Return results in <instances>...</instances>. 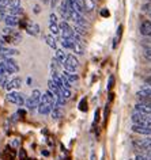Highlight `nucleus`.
Masks as SVG:
<instances>
[{
    "mask_svg": "<svg viewBox=\"0 0 151 160\" xmlns=\"http://www.w3.org/2000/svg\"><path fill=\"white\" fill-rule=\"evenodd\" d=\"M55 105H56V95L52 94L49 90H48L41 97V102H39V106H38V113L41 115L50 114Z\"/></svg>",
    "mask_w": 151,
    "mask_h": 160,
    "instance_id": "nucleus-1",
    "label": "nucleus"
},
{
    "mask_svg": "<svg viewBox=\"0 0 151 160\" xmlns=\"http://www.w3.org/2000/svg\"><path fill=\"white\" fill-rule=\"evenodd\" d=\"M2 38L6 45H18L22 42V34L14 27H4L2 30Z\"/></svg>",
    "mask_w": 151,
    "mask_h": 160,
    "instance_id": "nucleus-2",
    "label": "nucleus"
},
{
    "mask_svg": "<svg viewBox=\"0 0 151 160\" xmlns=\"http://www.w3.org/2000/svg\"><path fill=\"white\" fill-rule=\"evenodd\" d=\"M41 97H42L41 91H39V90H34L33 92H31V95H30V97L26 99V102H25L26 107H27V109H29V110L38 109V106H39V102H41Z\"/></svg>",
    "mask_w": 151,
    "mask_h": 160,
    "instance_id": "nucleus-3",
    "label": "nucleus"
},
{
    "mask_svg": "<svg viewBox=\"0 0 151 160\" xmlns=\"http://www.w3.org/2000/svg\"><path fill=\"white\" fill-rule=\"evenodd\" d=\"M6 99L10 103H14V105H17V106H23V105H25V102H26L23 94L18 92V91H10V92L7 94Z\"/></svg>",
    "mask_w": 151,
    "mask_h": 160,
    "instance_id": "nucleus-4",
    "label": "nucleus"
},
{
    "mask_svg": "<svg viewBox=\"0 0 151 160\" xmlns=\"http://www.w3.org/2000/svg\"><path fill=\"white\" fill-rule=\"evenodd\" d=\"M63 67H64V71L75 72L79 67V61L74 54H67V58H65V61L63 62Z\"/></svg>",
    "mask_w": 151,
    "mask_h": 160,
    "instance_id": "nucleus-5",
    "label": "nucleus"
},
{
    "mask_svg": "<svg viewBox=\"0 0 151 160\" xmlns=\"http://www.w3.org/2000/svg\"><path fill=\"white\" fill-rule=\"evenodd\" d=\"M59 27H60V34L63 35V38H72L75 37V31L74 29L70 26V23L67 21H61L59 22Z\"/></svg>",
    "mask_w": 151,
    "mask_h": 160,
    "instance_id": "nucleus-6",
    "label": "nucleus"
},
{
    "mask_svg": "<svg viewBox=\"0 0 151 160\" xmlns=\"http://www.w3.org/2000/svg\"><path fill=\"white\" fill-rule=\"evenodd\" d=\"M19 52L14 48H10V46H2L0 48V57L2 58H13L14 56H18Z\"/></svg>",
    "mask_w": 151,
    "mask_h": 160,
    "instance_id": "nucleus-7",
    "label": "nucleus"
},
{
    "mask_svg": "<svg viewBox=\"0 0 151 160\" xmlns=\"http://www.w3.org/2000/svg\"><path fill=\"white\" fill-rule=\"evenodd\" d=\"M131 129H132V132H135V133L151 136V126H148V125H140V123H133Z\"/></svg>",
    "mask_w": 151,
    "mask_h": 160,
    "instance_id": "nucleus-8",
    "label": "nucleus"
},
{
    "mask_svg": "<svg viewBox=\"0 0 151 160\" xmlns=\"http://www.w3.org/2000/svg\"><path fill=\"white\" fill-rule=\"evenodd\" d=\"M25 30H26V33L27 34H30V35H38L39 34V31H41V29H39V25L38 23H35V22H26V25H25Z\"/></svg>",
    "mask_w": 151,
    "mask_h": 160,
    "instance_id": "nucleus-9",
    "label": "nucleus"
},
{
    "mask_svg": "<svg viewBox=\"0 0 151 160\" xmlns=\"http://www.w3.org/2000/svg\"><path fill=\"white\" fill-rule=\"evenodd\" d=\"M3 62H4V65L7 67L10 75L19 72V65H18V62L15 61V60H13V58H3Z\"/></svg>",
    "mask_w": 151,
    "mask_h": 160,
    "instance_id": "nucleus-10",
    "label": "nucleus"
},
{
    "mask_svg": "<svg viewBox=\"0 0 151 160\" xmlns=\"http://www.w3.org/2000/svg\"><path fill=\"white\" fill-rule=\"evenodd\" d=\"M21 86H22V79L21 78H14V79L10 80V83L7 84L6 88L8 91H17V90L21 88Z\"/></svg>",
    "mask_w": 151,
    "mask_h": 160,
    "instance_id": "nucleus-11",
    "label": "nucleus"
},
{
    "mask_svg": "<svg viewBox=\"0 0 151 160\" xmlns=\"http://www.w3.org/2000/svg\"><path fill=\"white\" fill-rule=\"evenodd\" d=\"M4 23L7 27H15L21 23V21H19V17H15V15H6Z\"/></svg>",
    "mask_w": 151,
    "mask_h": 160,
    "instance_id": "nucleus-12",
    "label": "nucleus"
},
{
    "mask_svg": "<svg viewBox=\"0 0 151 160\" xmlns=\"http://www.w3.org/2000/svg\"><path fill=\"white\" fill-rule=\"evenodd\" d=\"M135 110L139 111V113H143V114H151V103L150 105H144V103H136L135 105Z\"/></svg>",
    "mask_w": 151,
    "mask_h": 160,
    "instance_id": "nucleus-13",
    "label": "nucleus"
},
{
    "mask_svg": "<svg viewBox=\"0 0 151 160\" xmlns=\"http://www.w3.org/2000/svg\"><path fill=\"white\" fill-rule=\"evenodd\" d=\"M61 75L64 76V78L68 80V82L72 84V83H75V82H78V79H79V76L75 73V72H68V71H63L61 72Z\"/></svg>",
    "mask_w": 151,
    "mask_h": 160,
    "instance_id": "nucleus-14",
    "label": "nucleus"
},
{
    "mask_svg": "<svg viewBox=\"0 0 151 160\" xmlns=\"http://www.w3.org/2000/svg\"><path fill=\"white\" fill-rule=\"evenodd\" d=\"M75 39L72 38H63L61 39V46L64 48V49H68V50H72L74 46H75Z\"/></svg>",
    "mask_w": 151,
    "mask_h": 160,
    "instance_id": "nucleus-15",
    "label": "nucleus"
},
{
    "mask_svg": "<svg viewBox=\"0 0 151 160\" xmlns=\"http://www.w3.org/2000/svg\"><path fill=\"white\" fill-rule=\"evenodd\" d=\"M140 33L143 35H151V21H146L140 26Z\"/></svg>",
    "mask_w": 151,
    "mask_h": 160,
    "instance_id": "nucleus-16",
    "label": "nucleus"
},
{
    "mask_svg": "<svg viewBox=\"0 0 151 160\" xmlns=\"http://www.w3.org/2000/svg\"><path fill=\"white\" fill-rule=\"evenodd\" d=\"M48 90H49V91H50V92H52V94H55V95H56V97H57L59 94H60V88H59V86H57L56 83L53 82L52 79H50L49 82H48Z\"/></svg>",
    "mask_w": 151,
    "mask_h": 160,
    "instance_id": "nucleus-17",
    "label": "nucleus"
},
{
    "mask_svg": "<svg viewBox=\"0 0 151 160\" xmlns=\"http://www.w3.org/2000/svg\"><path fill=\"white\" fill-rule=\"evenodd\" d=\"M44 38H45V42H46V45H48V46H50V48H52V49H55V50L57 49L56 39H55V37H53L52 34H48V35H45Z\"/></svg>",
    "mask_w": 151,
    "mask_h": 160,
    "instance_id": "nucleus-18",
    "label": "nucleus"
},
{
    "mask_svg": "<svg viewBox=\"0 0 151 160\" xmlns=\"http://www.w3.org/2000/svg\"><path fill=\"white\" fill-rule=\"evenodd\" d=\"M55 58L59 62L63 65V62L65 61V58H67V53L63 49H56V53H55Z\"/></svg>",
    "mask_w": 151,
    "mask_h": 160,
    "instance_id": "nucleus-19",
    "label": "nucleus"
},
{
    "mask_svg": "<svg viewBox=\"0 0 151 160\" xmlns=\"http://www.w3.org/2000/svg\"><path fill=\"white\" fill-rule=\"evenodd\" d=\"M50 115H52V118L53 119H59L63 115V110H61V107H57V106H55L53 107V110H52V113H50Z\"/></svg>",
    "mask_w": 151,
    "mask_h": 160,
    "instance_id": "nucleus-20",
    "label": "nucleus"
},
{
    "mask_svg": "<svg viewBox=\"0 0 151 160\" xmlns=\"http://www.w3.org/2000/svg\"><path fill=\"white\" fill-rule=\"evenodd\" d=\"M72 52H75L76 54H79V56H82L83 53H85V48H83V45L81 42H75V46H74V49H72Z\"/></svg>",
    "mask_w": 151,
    "mask_h": 160,
    "instance_id": "nucleus-21",
    "label": "nucleus"
},
{
    "mask_svg": "<svg viewBox=\"0 0 151 160\" xmlns=\"http://www.w3.org/2000/svg\"><path fill=\"white\" fill-rule=\"evenodd\" d=\"M49 30L52 35H57L60 34V27H59V23H49Z\"/></svg>",
    "mask_w": 151,
    "mask_h": 160,
    "instance_id": "nucleus-22",
    "label": "nucleus"
},
{
    "mask_svg": "<svg viewBox=\"0 0 151 160\" xmlns=\"http://www.w3.org/2000/svg\"><path fill=\"white\" fill-rule=\"evenodd\" d=\"M74 31H75V34H78V35H85L86 34V30H85V27H82V26H78V25H75L74 27Z\"/></svg>",
    "mask_w": 151,
    "mask_h": 160,
    "instance_id": "nucleus-23",
    "label": "nucleus"
},
{
    "mask_svg": "<svg viewBox=\"0 0 151 160\" xmlns=\"http://www.w3.org/2000/svg\"><path fill=\"white\" fill-rule=\"evenodd\" d=\"M10 75V72L8 69H7V67L4 65V62H0V76H8Z\"/></svg>",
    "mask_w": 151,
    "mask_h": 160,
    "instance_id": "nucleus-24",
    "label": "nucleus"
},
{
    "mask_svg": "<svg viewBox=\"0 0 151 160\" xmlns=\"http://www.w3.org/2000/svg\"><path fill=\"white\" fill-rule=\"evenodd\" d=\"M60 95L61 97H64L67 101L71 98V90H68V88H60Z\"/></svg>",
    "mask_w": 151,
    "mask_h": 160,
    "instance_id": "nucleus-25",
    "label": "nucleus"
},
{
    "mask_svg": "<svg viewBox=\"0 0 151 160\" xmlns=\"http://www.w3.org/2000/svg\"><path fill=\"white\" fill-rule=\"evenodd\" d=\"M79 110L81 111H87V101L86 98H83L81 102H79Z\"/></svg>",
    "mask_w": 151,
    "mask_h": 160,
    "instance_id": "nucleus-26",
    "label": "nucleus"
},
{
    "mask_svg": "<svg viewBox=\"0 0 151 160\" xmlns=\"http://www.w3.org/2000/svg\"><path fill=\"white\" fill-rule=\"evenodd\" d=\"M10 83V80L7 76H0V86L2 87H7V84Z\"/></svg>",
    "mask_w": 151,
    "mask_h": 160,
    "instance_id": "nucleus-27",
    "label": "nucleus"
},
{
    "mask_svg": "<svg viewBox=\"0 0 151 160\" xmlns=\"http://www.w3.org/2000/svg\"><path fill=\"white\" fill-rule=\"evenodd\" d=\"M113 86H114V76L110 75V76H109V83H108V90H109V91H112Z\"/></svg>",
    "mask_w": 151,
    "mask_h": 160,
    "instance_id": "nucleus-28",
    "label": "nucleus"
},
{
    "mask_svg": "<svg viewBox=\"0 0 151 160\" xmlns=\"http://www.w3.org/2000/svg\"><path fill=\"white\" fill-rule=\"evenodd\" d=\"M19 160H27V155H26V151L25 149H21L19 151Z\"/></svg>",
    "mask_w": 151,
    "mask_h": 160,
    "instance_id": "nucleus-29",
    "label": "nucleus"
},
{
    "mask_svg": "<svg viewBox=\"0 0 151 160\" xmlns=\"http://www.w3.org/2000/svg\"><path fill=\"white\" fill-rule=\"evenodd\" d=\"M49 23H59L56 14H50L49 15Z\"/></svg>",
    "mask_w": 151,
    "mask_h": 160,
    "instance_id": "nucleus-30",
    "label": "nucleus"
},
{
    "mask_svg": "<svg viewBox=\"0 0 151 160\" xmlns=\"http://www.w3.org/2000/svg\"><path fill=\"white\" fill-rule=\"evenodd\" d=\"M101 15H102L104 18H108L109 15H110V12L108 11V8H102V10H101Z\"/></svg>",
    "mask_w": 151,
    "mask_h": 160,
    "instance_id": "nucleus-31",
    "label": "nucleus"
},
{
    "mask_svg": "<svg viewBox=\"0 0 151 160\" xmlns=\"http://www.w3.org/2000/svg\"><path fill=\"white\" fill-rule=\"evenodd\" d=\"M144 56L147 60H151V49H146L144 50Z\"/></svg>",
    "mask_w": 151,
    "mask_h": 160,
    "instance_id": "nucleus-32",
    "label": "nucleus"
},
{
    "mask_svg": "<svg viewBox=\"0 0 151 160\" xmlns=\"http://www.w3.org/2000/svg\"><path fill=\"white\" fill-rule=\"evenodd\" d=\"M33 11H34V14H39V12H41V7H39L38 4H35L34 8H33Z\"/></svg>",
    "mask_w": 151,
    "mask_h": 160,
    "instance_id": "nucleus-33",
    "label": "nucleus"
},
{
    "mask_svg": "<svg viewBox=\"0 0 151 160\" xmlns=\"http://www.w3.org/2000/svg\"><path fill=\"white\" fill-rule=\"evenodd\" d=\"M17 114H18V115H21V117H25V115H26V111L23 110V109H19V110L17 111Z\"/></svg>",
    "mask_w": 151,
    "mask_h": 160,
    "instance_id": "nucleus-34",
    "label": "nucleus"
},
{
    "mask_svg": "<svg viewBox=\"0 0 151 160\" xmlns=\"http://www.w3.org/2000/svg\"><path fill=\"white\" fill-rule=\"evenodd\" d=\"M57 3H59V0H50V6H52V8H56Z\"/></svg>",
    "mask_w": 151,
    "mask_h": 160,
    "instance_id": "nucleus-35",
    "label": "nucleus"
},
{
    "mask_svg": "<svg viewBox=\"0 0 151 160\" xmlns=\"http://www.w3.org/2000/svg\"><path fill=\"white\" fill-rule=\"evenodd\" d=\"M4 18H6V12L3 10H0V21H4Z\"/></svg>",
    "mask_w": 151,
    "mask_h": 160,
    "instance_id": "nucleus-36",
    "label": "nucleus"
},
{
    "mask_svg": "<svg viewBox=\"0 0 151 160\" xmlns=\"http://www.w3.org/2000/svg\"><path fill=\"white\" fill-rule=\"evenodd\" d=\"M11 147H15V148L19 147V140H14V141L11 142Z\"/></svg>",
    "mask_w": 151,
    "mask_h": 160,
    "instance_id": "nucleus-37",
    "label": "nucleus"
},
{
    "mask_svg": "<svg viewBox=\"0 0 151 160\" xmlns=\"http://www.w3.org/2000/svg\"><path fill=\"white\" fill-rule=\"evenodd\" d=\"M146 84H148V87H151V76L146 79Z\"/></svg>",
    "mask_w": 151,
    "mask_h": 160,
    "instance_id": "nucleus-38",
    "label": "nucleus"
},
{
    "mask_svg": "<svg viewBox=\"0 0 151 160\" xmlns=\"http://www.w3.org/2000/svg\"><path fill=\"white\" fill-rule=\"evenodd\" d=\"M31 83H33V80H31V78H27V86H31Z\"/></svg>",
    "mask_w": 151,
    "mask_h": 160,
    "instance_id": "nucleus-39",
    "label": "nucleus"
},
{
    "mask_svg": "<svg viewBox=\"0 0 151 160\" xmlns=\"http://www.w3.org/2000/svg\"><path fill=\"white\" fill-rule=\"evenodd\" d=\"M42 155L44 156H49V152H48V151H42Z\"/></svg>",
    "mask_w": 151,
    "mask_h": 160,
    "instance_id": "nucleus-40",
    "label": "nucleus"
},
{
    "mask_svg": "<svg viewBox=\"0 0 151 160\" xmlns=\"http://www.w3.org/2000/svg\"><path fill=\"white\" fill-rule=\"evenodd\" d=\"M42 2H44V3H48V2H49V0H42Z\"/></svg>",
    "mask_w": 151,
    "mask_h": 160,
    "instance_id": "nucleus-41",
    "label": "nucleus"
},
{
    "mask_svg": "<svg viewBox=\"0 0 151 160\" xmlns=\"http://www.w3.org/2000/svg\"><path fill=\"white\" fill-rule=\"evenodd\" d=\"M78 2H83V0H78Z\"/></svg>",
    "mask_w": 151,
    "mask_h": 160,
    "instance_id": "nucleus-42",
    "label": "nucleus"
},
{
    "mask_svg": "<svg viewBox=\"0 0 151 160\" xmlns=\"http://www.w3.org/2000/svg\"><path fill=\"white\" fill-rule=\"evenodd\" d=\"M93 2H95V0H93Z\"/></svg>",
    "mask_w": 151,
    "mask_h": 160,
    "instance_id": "nucleus-43",
    "label": "nucleus"
},
{
    "mask_svg": "<svg viewBox=\"0 0 151 160\" xmlns=\"http://www.w3.org/2000/svg\"><path fill=\"white\" fill-rule=\"evenodd\" d=\"M150 42H151V39H150Z\"/></svg>",
    "mask_w": 151,
    "mask_h": 160,
    "instance_id": "nucleus-44",
    "label": "nucleus"
},
{
    "mask_svg": "<svg viewBox=\"0 0 151 160\" xmlns=\"http://www.w3.org/2000/svg\"><path fill=\"white\" fill-rule=\"evenodd\" d=\"M0 2H2V0H0Z\"/></svg>",
    "mask_w": 151,
    "mask_h": 160,
    "instance_id": "nucleus-45",
    "label": "nucleus"
}]
</instances>
